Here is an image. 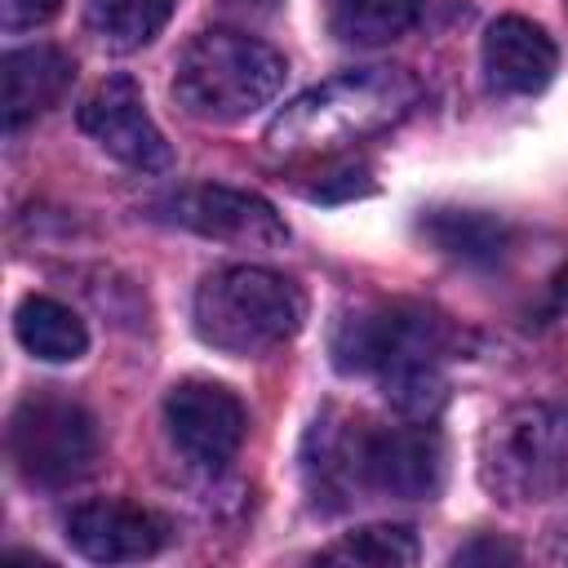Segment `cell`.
Wrapping results in <instances>:
<instances>
[{"label": "cell", "instance_id": "19", "mask_svg": "<svg viewBox=\"0 0 568 568\" xmlns=\"http://www.w3.org/2000/svg\"><path fill=\"white\" fill-rule=\"evenodd\" d=\"M422 546L408 524H364L320 550L324 564H359V568H404L417 564Z\"/></svg>", "mask_w": 568, "mask_h": 568}, {"label": "cell", "instance_id": "10", "mask_svg": "<svg viewBox=\"0 0 568 568\" xmlns=\"http://www.w3.org/2000/svg\"><path fill=\"white\" fill-rule=\"evenodd\" d=\"M155 209H164L169 222L204 235V240H222V244H248V248H280L288 240L284 217L275 213L271 200H262L257 191H240V186H186L169 200H160Z\"/></svg>", "mask_w": 568, "mask_h": 568}, {"label": "cell", "instance_id": "20", "mask_svg": "<svg viewBox=\"0 0 568 568\" xmlns=\"http://www.w3.org/2000/svg\"><path fill=\"white\" fill-rule=\"evenodd\" d=\"M58 9H62V0H0V27L31 31V27H44Z\"/></svg>", "mask_w": 568, "mask_h": 568}, {"label": "cell", "instance_id": "14", "mask_svg": "<svg viewBox=\"0 0 568 568\" xmlns=\"http://www.w3.org/2000/svg\"><path fill=\"white\" fill-rule=\"evenodd\" d=\"M75 80V58L58 44H27L9 49L0 62L4 84V129H18L44 111H53Z\"/></svg>", "mask_w": 568, "mask_h": 568}, {"label": "cell", "instance_id": "6", "mask_svg": "<svg viewBox=\"0 0 568 568\" xmlns=\"http://www.w3.org/2000/svg\"><path fill=\"white\" fill-rule=\"evenodd\" d=\"M9 462L22 484L62 493L84 484L102 462L98 417L58 390H31L9 413Z\"/></svg>", "mask_w": 568, "mask_h": 568}, {"label": "cell", "instance_id": "17", "mask_svg": "<svg viewBox=\"0 0 568 568\" xmlns=\"http://www.w3.org/2000/svg\"><path fill=\"white\" fill-rule=\"evenodd\" d=\"M422 0H328V36L346 49H382L413 31Z\"/></svg>", "mask_w": 568, "mask_h": 568}, {"label": "cell", "instance_id": "4", "mask_svg": "<svg viewBox=\"0 0 568 568\" xmlns=\"http://www.w3.org/2000/svg\"><path fill=\"white\" fill-rule=\"evenodd\" d=\"M302 320H306L302 288L288 275L253 262L209 271L191 302L195 337L235 359L280 351L284 342L297 337Z\"/></svg>", "mask_w": 568, "mask_h": 568}, {"label": "cell", "instance_id": "12", "mask_svg": "<svg viewBox=\"0 0 568 568\" xmlns=\"http://www.w3.org/2000/svg\"><path fill=\"white\" fill-rule=\"evenodd\" d=\"M479 62H484V80L488 89L506 93V98H532L541 93L555 71H559V49L546 36V27H537L532 18L519 13H501L488 22L484 44H479Z\"/></svg>", "mask_w": 568, "mask_h": 568}, {"label": "cell", "instance_id": "22", "mask_svg": "<svg viewBox=\"0 0 568 568\" xmlns=\"http://www.w3.org/2000/svg\"><path fill=\"white\" fill-rule=\"evenodd\" d=\"M546 555H550L555 564H568V519L550 528V537H546Z\"/></svg>", "mask_w": 568, "mask_h": 568}, {"label": "cell", "instance_id": "7", "mask_svg": "<svg viewBox=\"0 0 568 568\" xmlns=\"http://www.w3.org/2000/svg\"><path fill=\"white\" fill-rule=\"evenodd\" d=\"M448 453L444 435L408 417L399 426H377L359 417L355 430V479L364 497H395V501H430L444 488Z\"/></svg>", "mask_w": 568, "mask_h": 568}, {"label": "cell", "instance_id": "8", "mask_svg": "<svg viewBox=\"0 0 568 568\" xmlns=\"http://www.w3.org/2000/svg\"><path fill=\"white\" fill-rule=\"evenodd\" d=\"M164 426L178 453L200 470H226L248 435V413L235 390L209 377H182L164 395Z\"/></svg>", "mask_w": 568, "mask_h": 568}, {"label": "cell", "instance_id": "13", "mask_svg": "<svg viewBox=\"0 0 568 568\" xmlns=\"http://www.w3.org/2000/svg\"><path fill=\"white\" fill-rule=\"evenodd\" d=\"M355 430H359V417L337 408V404L320 408L315 422L306 426L302 484H306L311 506L324 510V515H337V510H346L364 497L359 479H355Z\"/></svg>", "mask_w": 568, "mask_h": 568}, {"label": "cell", "instance_id": "16", "mask_svg": "<svg viewBox=\"0 0 568 568\" xmlns=\"http://www.w3.org/2000/svg\"><path fill=\"white\" fill-rule=\"evenodd\" d=\"M422 235L439 253L470 266H493L510 248V226L488 209H430L422 217Z\"/></svg>", "mask_w": 568, "mask_h": 568}, {"label": "cell", "instance_id": "2", "mask_svg": "<svg viewBox=\"0 0 568 568\" xmlns=\"http://www.w3.org/2000/svg\"><path fill=\"white\" fill-rule=\"evenodd\" d=\"M417 102V80L399 67H359L342 71L306 93H297L266 129L271 151L280 155H328L337 146L364 142L399 124Z\"/></svg>", "mask_w": 568, "mask_h": 568}, {"label": "cell", "instance_id": "15", "mask_svg": "<svg viewBox=\"0 0 568 568\" xmlns=\"http://www.w3.org/2000/svg\"><path fill=\"white\" fill-rule=\"evenodd\" d=\"M13 333L22 342L27 355L44 359V364H75L84 351H89V328L84 320L58 302V297H44V293H31L18 302L13 311Z\"/></svg>", "mask_w": 568, "mask_h": 568}, {"label": "cell", "instance_id": "1", "mask_svg": "<svg viewBox=\"0 0 568 568\" xmlns=\"http://www.w3.org/2000/svg\"><path fill=\"white\" fill-rule=\"evenodd\" d=\"M453 324L422 302H364L333 320L328 351L342 373L377 377L395 413L430 422L444 404Z\"/></svg>", "mask_w": 568, "mask_h": 568}, {"label": "cell", "instance_id": "21", "mask_svg": "<svg viewBox=\"0 0 568 568\" xmlns=\"http://www.w3.org/2000/svg\"><path fill=\"white\" fill-rule=\"evenodd\" d=\"M515 559H519V550L497 537H475L470 546H462L453 555V564H515Z\"/></svg>", "mask_w": 568, "mask_h": 568}, {"label": "cell", "instance_id": "11", "mask_svg": "<svg viewBox=\"0 0 568 568\" xmlns=\"http://www.w3.org/2000/svg\"><path fill=\"white\" fill-rule=\"evenodd\" d=\"M62 532L71 550L93 564H142L169 546V524L155 510L120 501V497L71 506L62 519Z\"/></svg>", "mask_w": 568, "mask_h": 568}, {"label": "cell", "instance_id": "18", "mask_svg": "<svg viewBox=\"0 0 568 568\" xmlns=\"http://www.w3.org/2000/svg\"><path fill=\"white\" fill-rule=\"evenodd\" d=\"M178 0H89V31L111 53L146 49L173 18Z\"/></svg>", "mask_w": 568, "mask_h": 568}, {"label": "cell", "instance_id": "5", "mask_svg": "<svg viewBox=\"0 0 568 568\" xmlns=\"http://www.w3.org/2000/svg\"><path fill=\"white\" fill-rule=\"evenodd\" d=\"M484 488L510 506L568 497V399H528L506 408L479 462Z\"/></svg>", "mask_w": 568, "mask_h": 568}, {"label": "cell", "instance_id": "9", "mask_svg": "<svg viewBox=\"0 0 568 568\" xmlns=\"http://www.w3.org/2000/svg\"><path fill=\"white\" fill-rule=\"evenodd\" d=\"M80 129L120 164L138 169V173H169L173 169V151L160 133V124L146 111V98L138 89L133 75H111L102 80L75 111Z\"/></svg>", "mask_w": 568, "mask_h": 568}, {"label": "cell", "instance_id": "3", "mask_svg": "<svg viewBox=\"0 0 568 568\" xmlns=\"http://www.w3.org/2000/svg\"><path fill=\"white\" fill-rule=\"evenodd\" d=\"M288 62L262 36L240 27H209L186 40L173 62V102L204 124H240L271 106L284 89Z\"/></svg>", "mask_w": 568, "mask_h": 568}]
</instances>
